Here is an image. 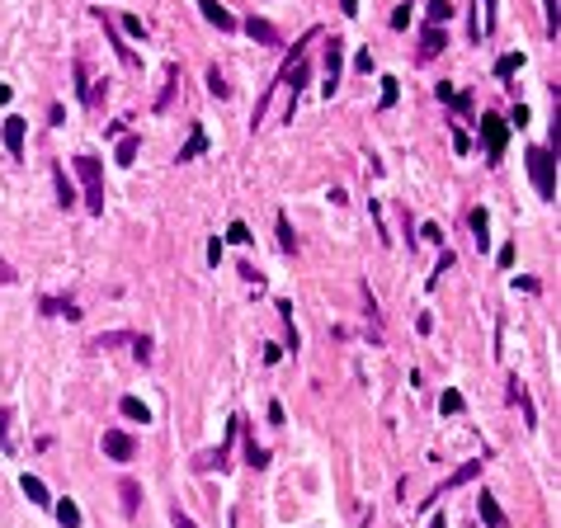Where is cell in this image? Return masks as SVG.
<instances>
[{
	"instance_id": "cell-1",
	"label": "cell",
	"mask_w": 561,
	"mask_h": 528,
	"mask_svg": "<svg viewBox=\"0 0 561 528\" xmlns=\"http://www.w3.org/2000/svg\"><path fill=\"white\" fill-rule=\"evenodd\" d=\"M529 170H533V184L543 199H557V151L552 146H533L529 151Z\"/></svg>"
},
{
	"instance_id": "cell-2",
	"label": "cell",
	"mask_w": 561,
	"mask_h": 528,
	"mask_svg": "<svg viewBox=\"0 0 561 528\" xmlns=\"http://www.w3.org/2000/svg\"><path fill=\"white\" fill-rule=\"evenodd\" d=\"M76 175L85 180V208L99 218L104 213V175H99V161L94 156H76Z\"/></svg>"
},
{
	"instance_id": "cell-3",
	"label": "cell",
	"mask_w": 561,
	"mask_h": 528,
	"mask_svg": "<svg viewBox=\"0 0 561 528\" xmlns=\"http://www.w3.org/2000/svg\"><path fill=\"white\" fill-rule=\"evenodd\" d=\"M477 123H481V137H486V156H491V161H500V156H505V146H510V127L500 123L496 113H477Z\"/></svg>"
},
{
	"instance_id": "cell-4",
	"label": "cell",
	"mask_w": 561,
	"mask_h": 528,
	"mask_svg": "<svg viewBox=\"0 0 561 528\" xmlns=\"http://www.w3.org/2000/svg\"><path fill=\"white\" fill-rule=\"evenodd\" d=\"M481 458H486V453H481ZM481 458H472V463L453 467V472H448V482L439 486V491H453V486H467V482H477V477H481ZM439 491H429V496H424V505H429V500H434Z\"/></svg>"
},
{
	"instance_id": "cell-5",
	"label": "cell",
	"mask_w": 561,
	"mask_h": 528,
	"mask_svg": "<svg viewBox=\"0 0 561 528\" xmlns=\"http://www.w3.org/2000/svg\"><path fill=\"white\" fill-rule=\"evenodd\" d=\"M104 453H109L113 463H127V458H137V444H132L123 429H109V434H104Z\"/></svg>"
},
{
	"instance_id": "cell-6",
	"label": "cell",
	"mask_w": 561,
	"mask_h": 528,
	"mask_svg": "<svg viewBox=\"0 0 561 528\" xmlns=\"http://www.w3.org/2000/svg\"><path fill=\"white\" fill-rule=\"evenodd\" d=\"M340 66H344V47H340V38H330V47H326V94L340 90Z\"/></svg>"
},
{
	"instance_id": "cell-7",
	"label": "cell",
	"mask_w": 561,
	"mask_h": 528,
	"mask_svg": "<svg viewBox=\"0 0 561 528\" xmlns=\"http://www.w3.org/2000/svg\"><path fill=\"white\" fill-rule=\"evenodd\" d=\"M477 510H481V524L486 528H510V519H505V510L496 505V496H491V491H481V496H477Z\"/></svg>"
},
{
	"instance_id": "cell-8",
	"label": "cell",
	"mask_w": 561,
	"mask_h": 528,
	"mask_svg": "<svg viewBox=\"0 0 561 528\" xmlns=\"http://www.w3.org/2000/svg\"><path fill=\"white\" fill-rule=\"evenodd\" d=\"M246 33H250L260 47H279V29H274L269 19H255V15H250V19H246Z\"/></svg>"
},
{
	"instance_id": "cell-9",
	"label": "cell",
	"mask_w": 561,
	"mask_h": 528,
	"mask_svg": "<svg viewBox=\"0 0 561 528\" xmlns=\"http://www.w3.org/2000/svg\"><path fill=\"white\" fill-rule=\"evenodd\" d=\"M448 43V33L439 29V24H424V38H420V62H434L439 47Z\"/></svg>"
},
{
	"instance_id": "cell-10",
	"label": "cell",
	"mask_w": 561,
	"mask_h": 528,
	"mask_svg": "<svg viewBox=\"0 0 561 528\" xmlns=\"http://www.w3.org/2000/svg\"><path fill=\"white\" fill-rule=\"evenodd\" d=\"M439 99H448V104H453V113H462V118H477V113H472V94H467V90H453L448 80L439 85Z\"/></svg>"
},
{
	"instance_id": "cell-11",
	"label": "cell",
	"mask_w": 561,
	"mask_h": 528,
	"mask_svg": "<svg viewBox=\"0 0 561 528\" xmlns=\"http://www.w3.org/2000/svg\"><path fill=\"white\" fill-rule=\"evenodd\" d=\"M5 146H10V156H24V118L19 113L5 118Z\"/></svg>"
},
{
	"instance_id": "cell-12",
	"label": "cell",
	"mask_w": 561,
	"mask_h": 528,
	"mask_svg": "<svg viewBox=\"0 0 561 528\" xmlns=\"http://www.w3.org/2000/svg\"><path fill=\"white\" fill-rule=\"evenodd\" d=\"M491 29H496V0H477V29H472V33H477V43H481Z\"/></svg>"
},
{
	"instance_id": "cell-13",
	"label": "cell",
	"mask_w": 561,
	"mask_h": 528,
	"mask_svg": "<svg viewBox=\"0 0 561 528\" xmlns=\"http://www.w3.org/2000/svg\"><path fill=\"white\" fill-rule=\"evenodd\" d=\"M198 5H203V15L213 19V24H218L222 33H232V29H236V15H232V10H222L218 0H198Z\"/></svg>"
},
{
	"instance_id": "cell-14",
	"label": "cell",
	"mask_w": 561,
	"mask_h": 528,
	"mask_svg": "<svg viewBox=\"0 0 561 528\" xmlns=\"http://www.w3.org/2000/svg\"><path fill=\"white\" fill-rule=\"evenodd\" d=\"M467 227H472V241H477V250H486V246H491V218H486L481 208H477V213L467 218Z\"/></svg>"
},
{
	"instance_id": "cell-15",
	"label": "cell",
	"mask_w": 561,
	"mask_h": 528,
	"mask_svg": "<svg viewBox=\"0 0 561 528\" xmlns=\"http://www.w3.org/2000/svg\"><path fill=\"white\" fill-rule=\"evenodd\" d=\"M118 500H123V514H127V519H137L141 486H137V482H118Z\"/></svg>"
},
{
	"instance_id": "cell-16",
	"label": "cell",
	"mask_w": 561,
	"mask_h": 528,
	"mask_svg": "<svg viewBox=\"0 0 561 528\" xmlns=\"http://www.w3.org/2000/svg\"><path fill=\"white\" fill-rule=\"evenodd\" d=\"M52 510H57V519H62V528H80V505L71 496H62L57 500V505H52Z\"/></svg>"
},
{
	"instance_id": "cell-17",
	"label": "cell",
	"mask_w": 561,
	"mask_h": 528,
	"mask_svg": "<svg viewBox=\"0 0 561 528\" xmlns=\"http://www.w3.org/2000/svg\"><path fill=\"white\" fill-rule=\"evenodd\" d=\"M99 19H104V15H99ZM104 38H109V43H113V52H118V62H123V66H137V62H141L137 52H132V47H127L123 38H118V33L109 29V24H104Z\"/></svg>"
},
{
	"instance_id": "cell-18",
	"label": "cell",
	"mask_w": 561,
	"mask_h": 528,
	"mask_svg": "<svg viewBox=\"0 0 561 528\" xmlns=\"http://www.w3.org/2000/svg\"><path fill=\"white\" fill-rule=\"evenodd\" d=\"M175 90H179V66H165V90L156 94V113H160V109H170Z\"/></svg>"
},
{
	"instance_id": "cell-19",
	"label": "cell",
	"mask_w": 561,
	"mask_h": 528,
	"mask_svg": "<svg viewBox=\"0 0 561 528\" xmlns=\"http://www.w3.org/2000/svg\"><path fill=\"white\" fill-rule=\"evenodd\" d=\"M203 151H208V137H203V127H194V132H189V142L179 146V161H198Z\"/></svg>"
},
{
	"instance_id": "cell-20",
	"label": "cell",
	"mask_w": 561,
	"mask_h": 528,
	"mask_svg": "<svg viewBox=\"0 0 561 528\" xmlns=\"http://www.w3.org/2000/svg\"><path fill=\"white\" fill-rule=\"evenodd\" d=\"M19 491H24L33 505H52V496H47V486L38 482V477H19Z\"/></svg>"
},
{
	"instance_id": "cell-21",
	"label": "cell",
	"mask_w": 561,
	"mask_h": 528,
	"mask_svg": "<svg viewBox=\"0 0 561 528\" xmlns=\"http://www.w3.org/2000/svg\"><path fill=\"white\" fill-rule=\"evenodd\" d=\"M118 410H123V415L132 420V425H146V420H151L146 401H137V396H123V401H118Z\"/></svg>"
},
{
	"instance_id": "cell-22",
	"label": "cell",
	"mask_w": 561,
	"mask_h": 528,
	"mask_svg": "<svg viewBox=\"0 0 561 528\" xmlns=\"http://www.w3.org/2000/svg\"><path fill=\"white\" fill-rule=\"evenodd\" d=\"M52 180H57V203H62V208H71V203H76V194H71V184H66V170H62V165H52Z\"/></svg>"
},
{
	"instance_id": "cell-23",
	"label": "cell",
	"mask_w": 561,
	"mask_h": 528,
	"mask_svg": "<svg viewBox=\"0 0 561 528\" xmlns=\"http://www.w3.org/2000/svg\"><path fill=\"white\" fill-rule=\"evenodd\" d=\"M519 66H524V52H510V57H500V62H496V76H500V80H510Z\"/></svg>"
},
{
	"instance_id": "cell-24",
	"label": "cell",
	"mask_w": 561,
	"mask_h": 528,
	"mask_svg": "<svg viewBox=\"0 0 561 528\" xmlns=\"http://www.w3.org/2000/svg\"><path fill=\"white\" fill-rule=\"evenodd\" d=\"M396 94H401L396 76H382V99H377V109H391V104H396Z\"/></svg>"
},
{
	"instance_id": "cell-25",
	"label": "cell",
	"mask_w": 561,
	"mask_h": 528,
	"mask_svg": "<svg viewBox=\"0 0 561 528\" xmlns=\"http://www.w3.org/2000/svg\"><path fill=\"white\" fill-rule=\"evenodd\" d=\"M10 415H15V410H0V453H15V434H10Z\"/></svg>"
},
{
	"instance_id": "cell-26",
	"label": "cell",
	"mask_w": 561,
	"mask_h": 528,
	"mask_svg": "<svg viewBox=\"0 0 561 528\" xmlns=\"http://www.w3.org/2000/svg\"><path fill=\"white\" fill-rule=\"evenodd\" d=\"M246 463H250V467H269V453L260 448V444H255V434L246 439Z\"/></svg>"
},
{
	"instance_id": "cell-27",
	"label": "cell",
	"mask_w": 561,
	"mask_h": 528,
	"mask_svg": "<svg viewBox=\"0 0 561 528\" xmlns=\"http://www.w3.org/2000/svg\"><path fill=\"white\" fill-rule=\"evenodd\" d=\"M439 410H448V415H458V410H462V391H443V396H439Z\"/></svg>"
},
{
	"instance_id": "cell-28",
	"label": "cell",
	"mask_w": 561,
	"mask_h": 528,
	"mask_svg": "<svg viewBox=\"0 0 561 528\" xmlns=\"http://www.w3.org/2000/svg\"><path fill=\"white\" fill-rule=\"evenodd\" d=\"M137 151H141V146H137L132 137H127V142H118V165H132V161H137Z\"/></svg>"
},
{
	"instance_id": "cell-29",
	"label": "cell",
	"mask_w": 561,
	"mask_h": 528,
	"mask_svg": "<svg viewBox=\"0 0 561 528\" xmlns=\"http://www.w3.org/2000/svg\"><path fill=\"white\" fill-rule=\"evenodd\" d=\"M448 15H453V0H434L429 5V24H443Z\"/></svg>"
},
{
	"instance_id": "cell-30",
	"label": "cell",
	"mask_w": 561,
	"mask_h": 528,
	"mask_svg": "<svg viewBox=\"0 0 561 528\" xmlns=\"http://www.w3.org/2000/svg\"><path fill=\"white\" fill-rule=\"evenodd\" d=\"M208 90L218 94V99H227V94H232V85L222 80V71H208Z\"/></svg>"
},
{
	"instance_id": "cell-31",
	"label": "cell",
	"mask_w": 561,
	"mask_h": 528,
	"mask_svg": "<svg viewBox=\"0 0 561 528\" xmlns=\"http://www.w3.org/2000/svg\"><path fill=\"white\" fill-rule=\"evenodd\" d=\"M227 241H232V246H246V241H250V227H246V222H232V227H227Z\"/></svg>"
},
{
	"instance_id": "cell-32",
	"label": "cell",
	"mask_w": 561,
	"mask_h": 528,
	"mask_svg": "<svg viewBox=\"0 0 561 528\" xmlns=\"http://www.w3.org/2000/svg\"><path fill=\"white\" fill-rule=\"evenodd\" d=\"M279 246H283V250L297 246V236H293V227H288V218H279Z\"/></svg>"
},
{
	"instance_id": "cell-33",
	"label": "cell",
	"mask_w": 561,
	"mask_h": 528,
	"mask_svg": "<svg viewBox=\"0 0 561 528\" xmlns=\"http://www.w3.org/2000/svg\"><path fill=\"white\" fill-rule=\"evenodd\" d=\"M132 354L146 363V358H151V340H146V335H132Z\"/></svg>"
},
{
	"instance_id": "cell-34",
	"label": "cell",
	"mask_w": 561,
	"mask_h": 528,
	"mask_svg": "<svg viewBox=\"0 0 561 528\" xmlns=\"http://www.w3.org/2000/svg\"><path fill=\"white\" fill-rule=\"evenodd\" d=\"M123 29L132 33V38H146V24H141L137 15H123Z\"/></svg>"
},
{
	"instance_id": "cell-35",
	"label": "cell",
	"mask_w": 561,
	"mask_h": 528,
	"mask_svg": "<svg viewBox=\"0 0 561 528\" xmlns=\"http://www.w3.org/2000/svg\"><path fill=\"white\" fill-rule=\"evenodd\" d=\"M547 5V29H552V38H557V24H561V10H557V0H543Z\"/></svg>"
},
{
	"instance_id": "cell-36",
	"label": "cell",
	"mask_w": 561,
	"mask_h": 528,
	"mask_svg": "<svg viewBox=\"0 0 561 528\" xmlns=\"http://www.w3.org/2000/svg\"><path fill=\"white\" fill-rule=\"evenodd\" d=\"M405 24H410V5H396L391 10V29H405Z\"/></svg>"
},
{
	"instance_id": "cell-37",
	"label": "cell",
	"mask_w": 561,
	"mask_h": 528,
	"mask_svg": "<svg viewBox=\"0 0 561 528\" xmlns=\"http://www.w3.org/2000/svg\"><path fill=\"white\" fill-rule=\"evenodd\" d=\"M415 330H420V335H429V330H434V316H429V311H420V316H415Z\"/></svg>"
},
{
	"instance_id": "cell-38",
	"label": "cell",
	"mask_w": 561,
	"mask_h": 528,
	"mask_svg": "<svg viewBox=\"0 0 561 528\" xmlns=\"http://www.w3.org/2000/svg\"><path fill=\"white\" fill-rule=\"evenodd\" d=\"M453 146H458V151H472V142H467V132H462V127H453Z\"/></svg>"
},
{
	"instance_id": "cell-39",
	"label": "cell",
	"mask_w": 561,
	"mask_h": 528,
	"mask_svg": "<svg viewBox=\"0 0 561 528\" xmlns=\"http://www.w3.org/2000/svg\"><path fill=\"white\" fill-rule=\"evenodd\" d=\"M354 66H359L363 76H368V71H373V52H359V57H354Z\"/></svg>"
},
{
	"instance_id": "cell-40",
	"label": "cell",
	"mask_w": 561,
	"mask_h": 528,
	"mask_svg": "<svg viewBox=\"0 0 561 528\" xmlns=\"http://www.w3.org/2000/svg\"><path fill=\"white\" fill-rule=\"evenodd\" d=\"M175 528H198V524H194L189 514H179V510H175Z\"/></svg>"
},
{
	"instance_id": "cell-41",
	"label": "cell",
	"mask_w": 561,
	"mask_h": 528,
	"mask_svg": "<svg viewBox=\"0 0 561 528\" xmlns=\"http://www.w3.org/2000/svg\"><path fill=\"white\" fill-rule=\"evenodd\" d=\"M0 283H15V269H10L5 260H0Z\"/></svg>"
},
{
	"instance_id": "cell-42",
	"label": "cell",
	"mask_w": 561,
	"mask_h": 528,
	"mask_svg": "<svg viewBox=\"0 0 561 528\" xmlns=\"http://www.w3.org/2000/svg\"><path fill=\"white\" fill-rule=\"evenodd\" d=\"M340 10L344 15H359V0H340Z\"/></svg>"
},
{
	"instance_id": "cell-43",
	"label": "cell",
	"mask_w": 561,
	"mask_h": 528,
	"mask_svg": "<svg viewBox=\"0 0 561 528\" xmlns=\"http://www.w3.org/2000/svg\"><path fill=\"white\" fill-rule=\"evenodd\" d=\"M0 104H10V85H0Z\"/></svg>"
}]
</instances>
